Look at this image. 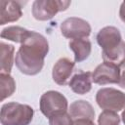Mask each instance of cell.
Segmentation results:
<instances>
[{
  "label": "cell",
  "mask_w": 125,
  "mask_h": 125,
  "mask_svg": "<svg viewBox=\"0 0 125 125\" xmlns=\"http://www.w3.org/2000/svg\"><path fill=\"white\" fill-rule=\"evenodd\" d=\"M48 53L49 43L47 39L38 32L29 31L16 54L15 63L21 73L36 75L42 70Z\"/></svg>",
  "instance_id": "cell-1"
},
{
  "label": "cell",
  "mask_w": 125,
  "mask_h": 125,
  "mask_svg": "<svg viewBox=\"0 0 125 125\" xmlns=\"http://www.w3.org/2000/svg\"><path fill=\"white\" fill-rule=\"evenodd\" d=\"M33 115L34 110L30 105L12 102L2 105L0 121L2 125H29Z\"/></svg>",
  "instance_id": "cell-2"
},
{
  "label": "cell",
  "mask_w": 125,
  "mask_h": 125,
  "mask_svg": "<svg viewBox=\"0 0 125 125\" xmlns=\"http://www.w3.org/2000/svg\"><path fill=\"white\" fill-rule=\"evenodd\" d=\"M39 106L42 114L50 118L53 115L66 112L68 108V103L66 98L62 93L50 90L41 96Z\"/></svg>",
  "instance_id": "cell-3"
},
{
  "label": "cell",
  "mask_w": 125,
  "mask_h": 125,
  "mask_svg": "<svg viewBox=\"0 0 125 125\" xmlns=\"http://www.w3.org/2000/svg\"><path fill=\"white\" fill-rule=\"evenodd\" d=\"M70 3V1L61 0H35L32 3V16L40 21H49L59 12L65 11Z\"/></svg>",
  "instance_id": "cell-4"
},
{
  "label": "cell",
  "mask_w": 125,
  "mask_h": 125,
  "mask_svg": "<svg viewBox=\"0 0 125 125\" xmlns=\"http://www.w3.org/2000/svg\"><path fill=\"white\" fill-rule=\"evenodd\" d=\"M96 102L102 109L118 112L125 108V94L114 88H102L96 94Z\"/></svg>",
  "instance_id": "cell-5"
},
{
  "label": "cell",
  "mask_w": 125,
  "mask_h": 125,
  "mask_svg": "<svg viewBox=\"0 0 125 125\" xmlns=\"http://www.w3.org/2000/svg\"><path fill=\"white\" fill-rule=\"evenodd\" d=\"M61 31L65 38L74 40L87 38L91 34L92 28L87 21L77 17H70L61 23Z\"/></svg>",
  "instance_id": "cell-6"
},
{
  "label": "cell",
  "mask_w": 125,
  "mask_h": 125,
  "mask_svg": "<svg viewBox=\"0 0 125 125\" xmlns=\"http://www.w3.org/2000/svg\"><path fill=\"white\" fill-rule=\"evenodd\" d=\"M120 76L119 66L104 62L92 72V81L99 85L118 84Z\"/></svg>",
  "instance_id": "cell-7"
},
{
  "label": "cell",
  "mask_w": 125,
  "mask_h": 125,
  "mask_svg": "<svg viewBox=\"0 0 125 125\" xmlns=\"http://www.w3.org/2000/svg\"><path fill=\"white\" fill-rule=\"evenodd\" d=\"M75 66V62H71L67 58H61L53 66L52 77L55 83L60 86H64L69 83Z\"/></svg>",
  "instance_id": "cell-8"
},
{
  "label": "cell",
  "mask_w": 125,
  "mask_h": 125,
  "mask_svg": "<svg viewBox=\"0 0 125 125\" xmlns=\"http://www.w3.org/2000/svg\"><path fill=\"white\" fill-rule=\"evenodd\" d=\"M97 43L103 51L110 50L118 46L123 40L119 29L115 26H104L99 30L97 36Z\"/></svg>",
  "instance_id": "cell-9"
},
{
  "label": "cell",
  "mask_w": 125,
  "mask_h": 125,
  "mask_svg": "<svg viewBox=\"0 0 125 125\" xmlns=\"http://www.w3.org/2000/svg\"><path fill=\"white\" fill-rule=\"evenodd\" d=\"M0 24L4 25L8 22L19 21L22 16L21 5L18 1H0Z\"/></svg>",
  "instance_id": "cell-10"
},
{
  "label": "cell",
  "mask_w": 125,
  "mask_h": 125,
  "mask_svg": "<svg viewBox=\"0 0 125 125\" xmlns=\"http://www.w3.org/2000/svg\"><path fill=\"white\" fill-rule=\"evenodd\" d=\"M92 82V72L79 70L71 77L68 85L75 94L85 95L91 91Z\"/></svg>",
  "instance_id": "cell-11"
},
{
  "label": "cell",
  "mask_w": 125,
  "mask_h": 125,
  "mask_svg": "<svg viewBox=\"0 0 125 125\" xmlns=\"http://www.w3.org/2000/svg\"><path fill=\"white\" fill-rule=\"evenodd\" d=\"M69 114L73 120L76 119H95V110L92 104L84 100L73 102L69 106Z\"/></svg>",
  "instance_id": "cell-12"
},
{
  "label": "cell",
  "mask_w": 125,
  "mask_h": 125,
  "mask_svg": "<svg viewBox=\"0 0 125 125\" xmlns=\"http://www.w3.org/2000/svg\"><path fill=\"white\" fill-rule=\"evenodd\" d=\"M69 49L72 50L74 53V62H81L89 58L92 51V44L91 42L86 39H74L68 43Z\"/></svg>",
  "instance_id": "cell-13"
},
{
  "label": "cell",
  "mask_w": 125,
  "mask_h": 125,
  "mask_svg": "<svg viewBox=\"0 0 125 125\" xmlns=\"http://www.w3.org/2000/svg\"><path fill=\"white\" fill-rule=\"evenodd\" d=\"M0 62H1V73L10 74L13 64L15 62L14 60V53H15V47L11 44H7L3 41L0 43Z\"/></svg>",
  "instance_id": "cell-14"
},
{
  "label": "cell",
  "mask_w": 125,
  "mask_h": 125,
  "mask_svg": "<svg viewBox=\"0 0 125 125\" xmlns=\"http://www.w3.org/2000/svg\"><path fill=\"white\" fill-rule=\"evenodd\" d=\"M102 57L104 62L113 63L120 66L125 62V42L122 41L118 46L102 52Z\"/></svg>",
  "instance_id": "cell-15"
},
{
  "label": "cell",
  "mask_w": 125,
  "mask_h": 125,
  "mask_svg": "<svg viewBox=\"0 0 125 125\" xmlns=\"http://www.w3.org/2000/svg\"><path fill=\"white\" fill-rule=\"evenodd\" d=\"M30 30H27L26 28H23L21 26L18 25H12L4 28L1 32V38L8 39L10 41L22 44L23 41L26 39L27 35L29 34Z\"/></svg>",
  "instance_id": "cell-16"
},
{
  "label": "cell",
  "mask_w": 125,
  "mask_h": 125,
  "mask_svg": "<svg viewBox=\"0 0 125 125\" xmlns=\"http://www.w3.org/2000/svg\"><path fill=\"white\" fill-rule=\"evenodd\" d=\"M0 88H1V101L11 97L16 91L15 79L6 73H0Z\"/></svg>",
  "instance_id": "cell-17"
},
{
  "label": "cell",
  "mask_w": 125,
  "mask_h": 125,
  "mask_svg": "<svg viewBox=\"0 0 125 125\" xmlns=\"http://www.w3.org/2000/svg\"><path fill=\"white\" fill-rule=\"evenodd\" d=\"M120 116L117 112L104 110L98 117V125H119Z\"/></svg>",
  "instance_id": "cell-18"
},
{
  "label": "cell",
  "mask_w": 125,
  "mask_h": 125,
  "mask_svg": "<svg viewBox=\"0 0 125 125\" xmlns=\"http://www.w3.org/2000/svg\"><path fill=\"white\" fill-rule=\"evenodd\" d=\"M50 125H73V119L67 112H62L49 118Z\"/></svg>",
  "instance_id": "cell-19"
},
{
  "label": "cell",
  "mask_w": 125,
  "mask_h": 125,
  "mask_svg": "<svg viewBox=\"0 0 125 125\" xmlns=\"http://www.w3.org/2000/svg\"><path fill=\"white\" fill-rule=\"evenodd\" d=\"M119 70H120V76H119L118 86L125 89V62L119 66Z\"/></svg>",
  "instance_id": "cell-20"
},
{
  "label": "cell",
  "mask_w": 125,
  "mask_h": 125,
  "mask_svg": "<svg viewBox=\"0 0 125 125\" xmlns=\"http://www.w3.org/2000/svg\"><path fill=\"white\" fill-rule=\"evenodd\" d=\"M73 125H96L94 120L91 119H76L73 120Z\"/></svg>",
  "instance_id": "cell-21"
},
{
  "label": "cell",
  "mask_w": 125,
  "mask_h": 125,
  "mask_svg": "<svg viewBox=\"0 0 125 125\" xmlns=\"http://www.w3.org/2000/svg\"><path fill=\"white\" fill-rule=\"evenodd\" d=\"M119 18L120 20L125 23V1L121 3L120 9H119Z\"/></svg>",
  "instance_id": "cell-22"
},
{
  "label": "cell",
  "mask_w": 125,
  "mask_h": 125,
  "mask_svg": "<svg viewBox=\"0 0 125 125\" xmlns=\"http://www.w3.org/2000/svg\"><path fill=\"white\" fill-rule=\"evenodd\" d=\"M121 118H122V121H123V123H124V125H125V108H124V110L122 111V114H121Z\"/></svg>",
  "instance_id": "cell-23"
}]
</instances>
